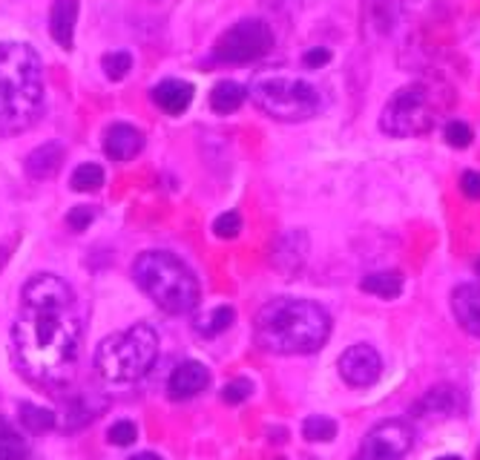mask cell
Instances as JSON below:
<instances>
[{"instance_id":"cell-1","label":"cell","mask_w":480,"mask_h":460,"mask_svg":"<svg viewBox=\"0 0 480 460\" xmlns=\"http://www.w3.org/2000/svg\"><path fill=\"white\" fill-rule=\"evenodd\" d=\"M81 351V308L75 291L55 273H38L21 291L12 328L15 368L35 386H66Z\"/></svg>"},{"instance_id":"cell-2","label":"cell","mask_w":480,"mask_h":460,"mask_svg":"<svg viewBox=\"0 0 480 460\" xmlns=\"http://www.w3.org/2000/svg\"><path fill=\"white\" fill-rule=\"evenodd\" d=\"M44 63L29 44L0 41V138L32 130L44 113Z\"/></svg>"},{"instance_id":"cell-3","label":"cell","mask_w":480,"mask_h":460,"mask_svg":"<svg viewBox=\"0 0 480 460\" xmlns=\"http://www.w3.org/2000/svg\"><path fill=\"white\" fill-rule=\"evenodd\" d=\"M331 337L328 311L311 299L276 297L253 320V339L268 354H314Z\"/></svg>"},{"instance_id":"cell-4","label":"cell","mask_w":480,"mask_h":460,"mask_svg":"<svg viewBox=\"0 0 480 460\" xmlns=\"http://www.w3.org/2000/svg\"><path fill=\"white\" fill-rule=\"evenodd\" d=\"M132 280L167 314H190L202 299L196 273L167 251L139 254V259L132 262Z\"/></svg>"},{"instance_id":"cell-5","label":"cell","mask_w":480,"mask_h":460,"mask_svg":"<svg viewBox=\"0 0 480 460\" xmlns=\"http://www.w3.org/2000/svg\"><path fill=\"white\" fill-rule=\"evenodd\" d=\"M248 98L276 121H308L323 110V92L311 81L274 70L257 72L250 78Z\"/></svg>"},{"instance_id":"cell-6","label":"cell","mask_w":480,"mask_h":460,"mask_svg":"<svg viewBox=\"0 0 480 460\" xmlns=\"http://www.w3.org/2000/svg\"><path fill=\"white\" fill-rule=\"evenodd\" d=\"M158 357V334L150 325H130L127 331H118L113 337L101 339L96 348V372L106 383H136Z\"/></svg>"},{"instance_id":"cell-7","label":"cell","mask_w":480,"mask_h":460,"mask_svg":"<svg viewBox=\"0 0 480 460\" xmlns=\"http://www.w3.org/2000/svg\"><path fill=\"white\" fill-rule=\"evenodd\" d=\"M434 124L432 98L425 87L408 84L397 89L380 113V130L392 138H415L429 133Z\"/></svg>"},{"instance_id":"cell-8","label":"cell","mask_w":480,"mask_h":460,"mask_svg":"<svg viewBox=\"0 0 480 460\" xmlns=\"http://www.w3.org/2000/svg\"><path fill=\"white\" fill-rule=\"evenodd\" d=\"M274 29L259 18H245L233 23L228 32H222L213 44V61L224 67H245V63L262 61L274 52Z\"/></svg>"},{"instance_id":"cell-9","label":"cell","mask_w":480,"mask_h":460,"mask_svg":"<svg viewBox=\"0 0 480 460\" xmlns=\"http://www.w3.org/2000/svg\"><path fill=\"white\" fill-rule=\"evenodd\" d=\"M415 443V431L406 420H380L368 429L351 460H403Z\"/></svg>"},{"instance_id":"cell-10","label":"cell","mask_w":480,"mask_h":460,"mask_svg":"<svg viewBox=\"0 0 480 460\" xmlns=\"http://www.w3.org/2000/svg\"><path fill=\"white\" fill-rule=\"evenodd\" d=\"M340 374L342 380L349 386L354 389H368V386H375L380 374H383V360H380V354L366 346V343H359V346H351V348H345L342 351V357H340Z\"/></svg>"},{"instance_id":"cell-11","label":"cell","mask_w":480,"mask_h":460,"mask_svg":"<svg viewBox=\"0 0 480 460\" xmlns=\"http://www.w3.org/2000/svg\"><path fill=\"white\" fill-rule=\"evenodd\" d=\"M210 386V372L196 360H184L181 365L173 368L167 380V397L170 400H190L202 394Z\"/></svg>"},{"instance_id":"cell-12","label":"cell","mask_w":480,"mask_h":460,"mask_svg":"<svg viewBox=\"0 0 480 460\" xmlns=\"http://www.w3.org/2000/svg\"><path fill=\"white\" fill-rule=\"evenodd\" d=\"M104 153L113 162H132L144 150V133L132 124H110L104 130Z\"/></svg>"},{"instance_id":"cell-13","label":"cell","mask_w":480,"mask_h":460,"mask_svg":"<svg viewBox=\"0 0 480 460\" xmlns=\"http://www.w3.org/2000/svg\"><path fill=\"white\" fill-rule=\"evenodd\" d=\"M66 159V150L61 141H46L44 147L32 150L26 155V176L35 179V181H49L61 173Z\"/></svg>"},{"instance_id":"cell-14","label":"cell","mask_w":480,"mask_h":460,"mask_svg":"<svg viewBox=\"0 0 480 460\" xmlns=\"http://www.w3.org/2000/svg\"><path fill=\"white\" fill-rule=\"evenodd\" d=\"M193 84L190 81H179V78H167L156 89H153V104L167 115H181L188 113L193 104Z\"/></svg>"},{"instance_id":"cell-15","label":"cell","mask_w":480,"mask_h":460,"mask_svg":"<svg viewBox=\"0 0 480 460\" xmlns=\"http://www.w3.org/2000/svg\"><path fill=\"white\" fill-rule=\"evenodd\" d=\"M75 23H78V0H55L49 12V35L66 52L75 46Z\"/></svg>"},{"instance_id":"cell-16","label":"cell","mask_w":480,"mask_h":460,"mask_svg":"<svg viewBox=\"0 0 480 460\" xmlns=\"http://www.w3.org/2000/svg\"><path fill=\"white\" fill-rule=\"evenodd\" d=\"M451 314L463 331L480 337V285H460L451 294Z\"/></svg>"},{"instance_id":"cell-17","label":"cell","mask_w":480,"mask_h":460,"mask_svg":"<svg viewBox=\"0 0 480 460\" xmlns=\"http://www.w3.org/2000/svg\"><path fill=\"white\" fill-rule=\"evenodd\" d=\"M245 98H248V89L242 84H236V81H219L216 87L210 89V107H213V113H219V115L236 113L245 104Z\"/></svg>"},{"instance_id":"cell-18","label":"cell","mask_w":480,"mask_h":460,"mask_svg":"<svg viewBox=\"0 0 480 460\" xmlns=\"http://www.w3.org/2000/svg\"><path fill=\"white\" fill-rule=\"evenodd\" d=\"M0 460H32V449L18 426L0 417Z\"/></svg>"},{"instance_id":"cell-19","label":"cell","mask_w":480,"mask_h":460,"mask_svg":"<svg viewBox=\"0 0 480 460\" xmlns=\"http://www.w3.org/2000/svg\"><path fill=\"white\" fill-rule=\"evenodd\" d=\"M55 412L44 409V406H35V403H21L18 409V426L29 435H46V431L55 429Z\"/></svg>"},{"instance_id":"cell-20","label":"cell","mask_w":480,"mask_h":460,"mask_svg":"<svg viewBox=\"0 0 480 460\" xmlns=\"http://www.w3.org/2000/svg\"><path fill=\"white\" fill-rule=\"evenodd\" d=\"M366 294L371 297H380V299H394L403 291V276L394 273V271H383V273H368L363 276V282H359Z\"/></svg>"},{"instance_id":"cell-21","label":"cell","mask_w":480,"mask_h":460,"mask_svg":"<svg viewBox=\"0 0 480 460\" xmlns=\"http://www.w3.org/2000/svg\"><path fill=\"white\" fill-rule=\"evenodd\" d=\"M458 406V394L451 386H437L417 403V414H451Z\"/></svg>"},{"instance_id":"cell-22","label":"cell","mask_w":480,"mask_h":460,"mask_svg":"<svg viewBox=\"0 0 480 460\" xmlns=\"http://www.w3.org/2000/svg\"><path fill=\"white\" fill-rule=\"evenodd\" d=\"M233 320H236V311L231 305H219V308H213L210 314H205V317H198L193 322V328L202 337H216L222 331H228V328L233 325Z\"/></svg>"},{"instance_id":"cell-23","label":"cell","mask_w":480,"mask_h":460,"mask_svg":"<svg viewBox=\"0 0 480 460\" xmlns=\"http://www.w3.org/2000/svg\"><path fill=\"white\" fill-rule=\"evenodd\" d=\"M101 184H104V167L92 164V162L78 164L70 179V188L75 193H96V190H101Z\"/></svg>"},{"instance_id":"cell-24","label":"cell","mask_w":480,"mask_h":460,"mask_svg":"<svg viewBox=\"0 0 480 460\" xmlns=\"http://www.w3.org/2000/svg\"><path fill=\"white\" fill-rule=\"evenodd\" d=\"M302 438L311 443H328L337 438V423L325 414H311L302 423Z\"/></svg>"},{"instance_id":"cell-25","label":"cell","mask_w":480,"mask_h":460,"mask_svg":"<svg viewBox=\"0 0 480 460\" xmlns=\"http://www.w3.org/2000/svg\"><path fill=\"white\" fill-rule=\"evenodd\" d=\"M101 70L110 81H122V78L132 70V55L127 49H118V52H106L101 58Z\"/></svg>"},{"instance_id":"cell-26","label":"cell","mask_w":480,"mask_h":460,"mask_svg":"<svg viewBox=\"0 0 480 460\" xmlns=\"http://www.w3.org/2000/svg\"><path fill=\"white\" fill-rule=\"evenodd\" d=\"M213 233H216L219 239H236V236L242 233V216H239L236 210L222 213L216 222H213Z\"/></svg>"},{"instance_id":"cell-27","label":"cell","mask_w":480,"mask_h":460,"mask_svg":"<svg viewBox=\"0 0 480 460\" xmlns=\"http://www.w3.org/2000/svg\"><path fill=\"white\" fill-rule=\"evenodd\" d=\"M250 394H253L250 380L248 377H236V380H231V383L222 389V400L228 403V406H239V403H245Z\"/></svg>"},{"instance_id":"cell-28","label":"cell","mask_w":480,"mask_h":460,"mask_svg":"<svg viewBox=\"0 0 480 460\" xmlns=\"http://www.w3.org/2000/svg\"><path fill=\"white\" fill-rule=\"evenodd\" d=\"M136 438H139V426L132 423V420H118V423H113V429L106 431V440L115 446H132Z\"/></svg>"},{"instance_id":"cell-29","label":"cell","mask_w":480,"mask_h":460,"mask_svg":"<svg viewBox=\"0 0 480 460\" xmlns=\"http://www.w3.org/2000/svg\"><path fill=\"white\" fill-rule=\"evenodd\" d=\"M446 144H451V147H458V150H463V147H469L472 144V138H475V133H472V127L466 124V121H449L446 124Z\"/></svg>"},{"instance_id":"cell-30","label":"cell","mask_w":480,"mask_h":460,"mask_svg":"<svg viewBox=\"0 0 480 460\" xmlns=\"http://www.w3.org/2000/svg\"><path fill=\"white\" fill-rule=\"evenodd\" d=\"M92 219H96V210L92 207H72L70 213H66V225H70V230L81 233L92 225Z\"/></svg>"},{"instance_id":"cell-31","label":"cell","mask_w":480,"mask_h":460,"mask_svg":"<svg viewBox=\"0 0 480 460\" xmlns=\"http://www.w3.org/2000/svg\"><path fill=\"white\" fill-rule=\"evenodd\" d=\"M331 58H334V55H331L328 46H314V49H308V52L302 55V63H305L308 70H319V67H328Z\"/></svg>"},{"instance_id":"cell-32","label":"cell","mask_w":480,"mask_h":460,"mask_svg":"<svg viewBox=\"0 0 480 460\" xmlns=\"http://www.w3.org/2000/svg\"><path fill=\"white\" fill-rule=\"evenodd\" d=\"M460 190H463L466 199H480V173L466 170V173L460 176Z\"/></svg>"},{"instance_id":"cell-33","label":"cell","mask_w":480,"mask_h":460,"mask_svg":"<svg viewBox=\"0 0 480 460\" xmlns=\"http://www.w3.org/2000/svg\"><path fill=\"white\" fill-rule=\"evenodd\" d=\"M130 460H162L158 455H150V452H141V455H132Z\"/></svg>"},{"instance_id":"cell-34","label":"cell","mask_w":480,"mask_h":460,"mask_svg":"<svg viewBox=\"0 0 480 460\" xmlns=\"http://www.w3.org/2000/svg\"><path fill=\"white\" fill-rule=\"evenodd\" d=\"M6 262H9V251H6V247H4V245H0V271H4V268H6Z\"/></svg>"},{"instance_id":"cell-35","label":"cell","mask_w":480,"mask_h":460,"mask_svg":"<svg viewBox=\"0 0 480 460\" xmlns=\"http://www.w3.org/2000/svg\"><path fill=\"white\" fill-rule=\"evenodd\" d=\"M437 460H460V457H455V455H446V457H437Z\"/></svg>"},{"instance_id":"cell-36","label":"cell","mask_w":480,"mask_h":460,"mask_svg":"<svg viewBox=\"0 0 480 460\" xmlns=\"http://www.w3.org/2000/svg\"><path fill=\"white\" fill-rule=\"evenodd\" d=\"M477 273H480V262H477Z\"/></svg>"}]
</instances>
